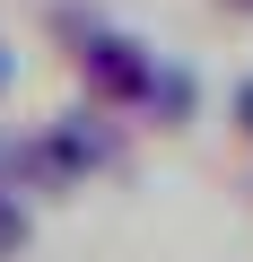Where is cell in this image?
I'll use <instances>...</instances> for the list:
<instances>
[{
  "instance_id": "obj_6",
  "label": "cell",
  "mask_w": 253,
  "mask_h": 262,
  "mask_svg": "<svg viewBox=\"0 0 253 262\" xmlns=\"http://www.w3.org/2000/svg\"><path fill=\"white\" fill-rule=\"evenodd\" d=\"M218 9H227V18H253V0H218Z\"/></svg>"
},
{
  "instance_id": "obj_4",
  "label": "cell",
  "mask_w": 253,
  "mask_h": 262,
  "mask_svg": "<svg viewBox=\"0 0 253 262\" xmlns=\"http://www.w3.org/2000/svg\"><path fill=\"white\" fill-rule=\"evenodd\" d=\"M227 114H236V140H253V79H236V96H227Z\"/></svg>"
},
{
  "instance_id": "obj_1",
  "label": "cell",
  "mask_w": 253,
  "mask_h": 262,
  "mask_svg": "<svg viewBox=\"0 0 253 262\" xmlns=\"http://www.w3.org/2000/svg\"><path fill=\"white\" fill-rule=\"evenodd\" d=\"M70 61H79V88H87V105H96V114H140V105H149V88H157V70H166L140 35H113V27H96Z\"/></svg>"
},
{
  "instance_id": "obj_5",
  "label": "cell",
  "mask_w": 253,
  "mask_h": 262,
  "mask_svg": "<svg viewBox=\"0 0 253 262\" xmlns=\"http://www.w3.org/2000/svg\"><path fill=\"white\" fill-rule=\"evenodd\" d=\"M9 79H18V61H9V44H0V96H9Z\"/></svg>"
},
{
  "instance_id": "obj_3",
  "label": "cell",
  "mask_w": 253,
  "mask_h": 262,
  "mask_svg": "<svg viewBox=\"0 0 253 262\" xmlns=\"http://www.w3.org/2000/svg\"><path fill=\"white\" fill-rule=\"evenodd\" d=\"M140 114L183 122V114H192V70H157V88H149V105H140Z\"/></svg>"
},
{
  "instance_id": "obj_2",
  "label": "cell",
  "mask_w": 253,
  "mask_h": 262,
  "mask_svg": "<svg viewBox=\"0 0 253 262\" xmlns=\"http://www.w3.org/2000/svg\"><path fill=\"white\" fill-rule=\"evenodd\" d=\"M35 253V210L18 184H0V262H27Z\"/></svg>"
}]
</instances>
